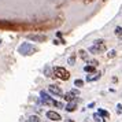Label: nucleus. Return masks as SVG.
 Listing matches in <instances>:
<instances>
[{
  "label": "nucleus",
  "mask_w": 122,
  "mask_h": 122,
  "mask_svg": "<svg viewBox=\"0 0 122 122\" xmlns=\"http://www.w3.org/2000/svg\"><path fill=\"white\" fill-rule=\"evenodd\" d=\"M80 56H81V59H84L85 62H88V61H89V56H88V54H86V52H85L84 50H81V51H80Z\"/></svg>",
  "instance_id": "nucleus-11"
},
{
  "label": "nucleus",
  "mask_w": 122,
  "mask_h": 122,
  "mask_svg": "<svg viewBox=\"0 0 122 122\" xmlns=\"http://www.w3.org/2000/svg\"><path fill=\"white\" fill-rule=\"evenodd\" d=\"M95 67H96V66L89 65V66H85V67H84V70H85L86 73H95Z\"/></svg>",
  "instance_id": "nucleus-12"
},
{
  "label": "nucleus",
  "mask_w": 122,
  "mask_h": 122,
  "mask_svg": "<svg viewBox=\"0 0 122 122\" xmlns=\"http://www.w3.org/2000/svg\"><path fill=\"white\" fill-rule=\"evenodd\" d=\"M88 63L89 65H92V66H97V61H91V59H89Z\"/></svg>",
  "instance_id": "nucleus-20"
},
{
  "label": "nucleus",
  "mask_w": 122,
  "mask_h": 122,
  "mask_svg": "<svg viewBox=\"0 0 122 122\" xmlns=\"http://www.w3.org/2000/svg\"><path fill=\"white\" fill-rule=\"evenodd\" d=\"M54 76L63 80V81H67L70 78V73L67 71L66 69H63V67H55L54 69Z\"/></svg>",
  "instance_id": "nucleus-4"
},
{
  "label": "nucleus",
  "mask_w": 122,
  "mask_h": 122,
  "mask_svg": "<svg viewBox=\"0 0 122 122\" xmlns=\"http://www.w3.org/2000/svg\"><path fill=\"white\" fill-rule=\"evenodd\" d=\"M74 85H76V86H82L84 81L82 80H76V81H74Z\"/></svg>",
  "instance_id": "nucleus-16"
},
{
  "label": "nucleus",
  "mask_w": 122,
  "mask_h": 122,
  "mask_svg": "<svg viewBox=\"0 0 122 122\" xmlns=\"http://www.w3.org/2000/svg\"><path fill=\"white\" fill-rule=\"evenodd\" d=\"M121 32H122V28L117 26V28H115V34H117V36H119V34H121Z\"/></svg>",
  "instance_id": "nucleus-19"
},
{
  "label": "nucleus",
  "mask_w": 122,
  "mask_h": 122,
  "mask_svg": "<svg viewBox=\"0 0 122 122\" xmlns=\"http://www.w3.org/2000/svg\"><path fill=\"white\" fill-rule=\"evenodd\" d=\"M50 92L51 93H54V95H56V96H63V92H62V89L58 86V85H50Z\"/></svg>",
  "instance_id": "nucleus-8"
},
{
  "label": "nucleus",
  "mask_w": 122,
  "mask_h": 122,
  "mask_svg": "<svg viewBox=\"0 0 122 122\" xmlns=\"http://www.w3.org/2000/svg\"><path fill=\"white\" fill-rule=\"evenodd\" d=\"M100 76H102V73H100V71H95V73H92L91 76H86V81H88V82L96 81V80H99V78H100Z\"/></svg>",
  "instance_id": "nucleus-9"
},
{
  "label": "nucleus",
  "mask_w": 122,
  "mask_h": 122,
  "mask_svg": "<svg viewBox=\"0 0 122 122\" xmlns=\"http://www.w3.org/2000/svg\"><path fill=\"white\" fill-rule=\"evenodd\" d=\"M28 122H40V118H39L37 115H32L30 118H29Z\"/></svg>",
  "instance_id": "nucleus-15"
},
{
  "label": "nucleus",
  "mask_w": 122,
  "mask_h": 122,
  "mask_svg": "<svg viewBox=\"0 0 122 122\" xmlns=\"http://www.w3.org/2000/svg\"><path fill=\"white\" fill-rule=\"evenodd\" d=\"M47 118L48 119H51V121H61L62 117L59 112H55V111H48L47 112Z\"/></svg>",
  "instance_id": "nucleus-7"
},
{
  "label": "nucleus",
  "mask_w": 122,
  "mask_h": 122,
  "mask_svg": "<svg viewBox=\"0 0 122 122\" xmlns=\"http://www.w3.org/2000/svg\"><path fill=\"white\" fill-rule=\"evenodd\" d=\"M104 51H106V44L103 40H96L93 45L89 47V52H92V54H100V52H104Z\"/></svg>",
  "instance_id": "nucleus-1"
},
{
  "label": "nucleus",
  "mask_w": 122,
  "mask_h": 122,
  "mask_svg": "<svg viewBox=\"0 0 122 122\" xmlns=\"http://www.w3.org/2000/svg\"><path fill=\"white\" fill-rule=\"evenodd\" d=\"M118 37H119V39H122V32H121V34H119V36H118Z\"/></svg>",
  "instance_id": "nucleus-22"
},
{
  "label": "nucleus",
  "mask_w": 122,
  "mask_h": 122,
  "mask_svg": "<svg viewBox=\"0 0 122 122\" xmlns=\"http://www.w3.org/2000/svg\"><path fill=\"white\" fill-rule=\"evenodd\" d=\"M115 55H117V52H115V51H114V50H111L110 52L107 54V56H108V58H114V56H115Z\"/></svg>",
  "instance_id": "nucleus-17"
},
{
  "label": "nucleus",
  "mask_w": 122,
  "mask_h": 122,
  "mask_svg": "<svg viewBox=\"0 0 122 122\" xmlns=\"http://www.w3.org/2000/svg\"><path fill=\"white\" fill-rule=\"evenodd\" d=\"M117 112H122V104H117Z\"/></svg>",
  "instance_id": "nucleus-21"
},
{
  "label": "nucleus",
  "mask_w": 122,
  "mask_h": 122,
  "mask_svg": "<svg viewBox=\"0 0 122 122\" xmlns=\"http://www.w3.org/2000/svg\"><path fill=\"white\" fill-rule=\"evenodd\" d=\"M0 43H1V41H0Z\"/></svg>",
  "instance_id": "nucleus-23"
},
{
  "label": "nucleus",
  "mask_w": 122,
  "mask_h": 122,
  "mask_svg": "<svg viewBox=\"0 0 122 122\" xmlns=\"http://www.w3.org/2000/svg\"><path fill=\"white\" fill-rule=\"evenodd\" d=\"M93 118L96 119V122H104V118H103V117L100 115L99 112H97V114H95V115H93Z\"/></svg>",
  "instance_id": "nucleus-13"
},
{
  "label": "nucleus",
  "mask_w": 122,
  "mask_h": 122,
  "mask_svg": "<svg viewBox=\"0 0 122 122\" xmlns=\"http://www.w3.org/2000/svg\"><path fill=\"white\" fill-rule=\"evenodd\" d=\"M18 51H19V54H21V55L26 56V55H32L33 52H37V48L33 47L30 43H25V44H22L19 48H18Z\"/></svg>",
  "instance_id": "nucleus-2"
},
{
  "label": "nucleus",
  "mask_w": 122,
  "mask_h": 122,
  "mask_svg": "<svg viewBox=\"0 0 122 122\" xmlns=\"http://www.w3.org/2000/svg\"><path fill=\"white\" fill-rule=\"evenodd\" d=\"M74 62H76V56L73 55V56L69 58V63H70V65H74Z\"/></svg>",
  "instance_id": "nucleus-18"
},
{
  "label": "nucleus",
  "mask_w": 122,
  "mask_h": 122,
  "mask_svg": "<svg viewBox=\"0 0 122 122\" xmlns=\"http://www.w3.org/2000/svg\"><path fill=\"white\" fill-rule=\"evenodd\" d=\"M78 95H80V92H78L77 89H73L71 92H67V93L63 95V99L67 100V102H74Z\"/></svg>",
  "instance_id": "nucleus-5"
},
{
  "label": "nucleus",
  "mask_w": 122,
  "mask_h": 122,
  "mask_svg": "<svg viewBox=\"0 0 122 122\" xmlns=\"http://www.w3.org/2000/svg\"><path fill=\"white\" fill-rule=\"evenodd\" d=\"M40 96H41V102H43L44 104L56 106V107H59V108H62V107H63V104H62V103H59V102H56V100H54V99H51V97L45 93L44 91H41V92H40Z\"/></svg>",
  "instance_id": "nucleus-3"
},
{
  "label": "nucleus",
  "mask_w": 122,
  "mask_h": 122,
  "mask_svg": "<svg viewBox=\"0 0 122 122\" xmlns=\"http://www.w3.org/2000/svg\"><path fill=\"white\" fill-rule=\"evenodd\" d=\"M99 114H100L102 117H104V118H108V117H110V114H108L107 111H106V110H102V108L99 110Z\"/></svg>",
  "instance_id": "nucleus-14"
},
{
  "label": "nucleus",
  "mask_w": 122,
  "mask_h": 122,
  "mask_svg": "<svg viewBox=\"0 0 122 122\" xmlns=\"http://www.w3.org/2000/svg\"><path fill=\"white\" fill-rule=\"evenodd\" d=\"M28 39L33 40V41H37V43H43V41L47 40V36H44V34H29Z\"/></svg>",
  "instance_id": "nucleus-6"
},
{
  "label": "nucleus",
  "mask_w": 122,
  "mask_h": 122,
  "mask_svg": "<svg viewBox=\"0 0 122 122\" xmlns=\"http://www.w3.org/2000/svg\"><path fill=\"white\" fill-rule=\"evenodd\" d=\"M76 108H77V103H76V100H74V102H69V104L66 106V110L69 111V112L74 111Z\"/></svg>",
  "instance_id": "nucleus-10"
}]
</instances>
